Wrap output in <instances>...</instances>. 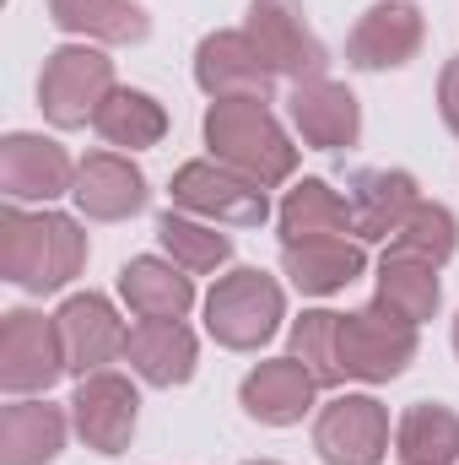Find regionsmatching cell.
<instances>
[{
	"label": "cell",
	"instance_id": "obj_33",
	"mask_svg": "<svg viewBox=\"0 0 459 465\" xmlns=\"http://www.w3.org/2000/svg\"><path fill=\"white\" fill-rule=\"evenodd\" d=\"M249 465H276V460H249Z\"/></svg>",
	"mask_w": 459,
	"mask_h": 465
},
{
	"label": "cell",
	"instance_id": "obj_26",
	"mask_svg": "<svg viewBox=\"0 0 459 465\" xmlns=\"http://www.w3.org/2000/svg\"><path fill=\"white\" fill-rule=\"evenodd\" d=\"M395 455L405 465H454L459 460V417L449 406H411L395 433Z\"/></svg>",
	"mask_w": 459,
	"mask_h": 465
},
{
	"label": "cell",
	"instance_id": "obj_6",
	"mask_svg": "<svg viewBox=\"0 0 459 465\" xmlns=\"http://www.w3.org/2000/svg\"><path fill=\"white\" fill-rule=\"evenodd\" d=\"M411 357H416V325L405 314H395L389 303H367L356 314H341V373L346 379L384 384V379L405 373Z\"/></svg>",
	"mask_w": 459,
	"mask_h": 465
},
{
	"label": "cell",
	"instance_id": "obj_19",
	"mask_svg": "<svg viewBox=\"0 0 459 465\" xmlns=\"http://www.w3.org/2000/svg\"><path fill=\"white\" fill-rule=\"evenodd\" d=\"M362 265H367L362 243H346V238H298V243H281V271L308 298H330V292L351 287L362 276Z\"/></svg>",
	"mask_w": 459,
	"mask_h": 465
},
{
	"label": "cell",
	"instance_id": "obj_4",
	"mask_svg": "<svg viewBox=\"0 0 459 465\" xmlns=\"http://www.w3.org/2000/svg\"><path fill=\"white\" fill-rule=\"evenodd\" d=\"M173 206L200 217V223H228V228H259L270 217V201H265V184L243 179L238 168L206 157V163H184L173 173Z\"/></svg>",
	"mask_w": 459,
	"mask_h": 465
},
{
	"label": "cell",
	"instance_id": "obj_13",
	"mask_svg": "<svg viewBox=\"0 0 459 465\" xmlns=\"http://www.w3.org/2000/svg\"><path fill=\"white\" fill-rule=\"evenodd\" d=\"M195 82L211 98H265L276 87V71L249 33H211L195 49Z\"/></svg>",
	"mask_w": 459,
	"mask_h": 465
},
{
	"label": "cell",
	"instance_id": "obj_16",
	"mask_svg": "<svg viewBox=\"0 0 459 465\" xmlns=\"http://www.w3.org/2000/svg\"><path fill=\"white\" fill-rule=\"evenodd\" d=\"M71 195H76L82 217H93V223H124V217H135L146 206V173L130 157H119V152H93V157H82Z\"/></svg>",
	"mask_w": 459,
	"mask_h": 465
},
{
	"label": "cell",
	"instance_id": "obj_12",
	"mask_svg": "<svg viewBox=\"0 0 459 465\" xmlns=\"http://www.w3.org/2000/svg\"><path fill=\"white\" fill-rule=\"evenodd\" d=\"M76 168L82 163H71V152L49 135L16 130L0 141V190L11 201H54L65 190H76Z\"/></svg>",
	"mask_w": 459,
	"mask_h": 465
},
{
	"label": "cell",
	"instance_id": "obj_25",
	"mask_svg": "<svg viewBox=\"0 0 459 465\" xmlns=\"http://www.w3.org/2000/svg\"><path fill=\"white\" fill-rule=\"evenodd\" d=\"M341 232H351V206H346L325 179H303L281 201V243H298V238H341Z\"/></svg>",
	"mask_w": 459,
	"mask_h": 465
},
{
	"label": "cell",
	"instance_id": "obj_32",
	"mask_svg": "<svg viewBox=\"0 0 459 465\" xmlns=\"http://www.w3.org/2000/svg\"><path fill=\"white\" fill-rule=\"evenodd\" d=\"M454 351H459V320H454Z\"/></svg>",
	"mask_w": 459,
	"mask_h": 465
},
{
	"label": "cell",
	"instance_id": "obj_17",
	"mask_svg": "<svg viewBox=\"0 0 459 465\" xmlns=\"http://www.w3.org/2000/svg\"><path fill=\"white\" fill-rule=\"evenodd\" d=\"M287 114L298 124V135L319 152H341L356 141L362 130V109L356 98L346 93L341 82L319 76V82H292V98H287Z\"/></svg>",
	"mask_w": 459,
	"mask_h": 465
},
{
	"label": "cell",
	"instance_id": "obj_24",
	"mask_svg": "<svg viewBox=\"0 0 459 465\" xmlns=\"http://www.w3.org/2000/svg\"><path fill=\"white\" fill-rule=\"evenodd\" d=\"M93 130L109 141V146H124V152H141V146H157L162 130H168V114L151 93H135V87H114L103 98V109L93 119Z\"/></svg>",
	"mask_w": 459,
	"mask_h": 465
},
{
	"label": "cell",
	"instance_id": "obj_8",
	"mask_svg": "<svg viewBox=\"0 0 459 465\" xmlns=\"http://www.w3.org/2000/svg\"><path fill=\"white\" fill-rule=\"evenodd\" d=\"M60 373H65V347H60L54 320L33 309H11L0 320V390L33 395V390H49Z\"/></svg>",
	"mask_w": 459,
	"mask_h": 465
},
{
	"label": "cell",
	"instance_id": "obj_27",
	"mask_svg": "<svg viewBox=\"0 0 459 465\" xmlns=\"http://www.w3.org/2000/svg\"><path fill=\"white\" fill-rule=\"evenodd\" d=\"M438 265H427V260H411V254H389L384 265H378V303H389L395 314H405L411 325H422V320H433L438 314V303H444V287H438V276H433Z\"/></svg>",
	"mask_w": 459,
	"mask_h": 465
},
{
	"label": "cell",
	"instance_id": "obj_5",
	"mask_svg": "<svg viewBox=\"0 0 459 465\" xmlns=\"http://www.w3.org/2000/svg\"><path fill=\"white\" fill-rule=\"evenodd\" d=\"M114 93V60L87 49V44H65L44 60V82H38V104L60 130L93 124L103 98Z\"/></svg>",
	"mask_w": 459,
	"mask_h": 465
},
{
	"label": "cell",
	"instance_id": "obj_28",
	"mask_svg": "<svg viewBox=\"0 0 459 465\" xmlns=\"http://www.w3.org/2000/svg\"><path fill=\"white\" fill-rule=\"evenodd\" d=\"M157 238H162V249L173 254V265H184V271H217V265L232 260L228 232H217V223H200V217H190V212H168V217L157 223Z\"/></svg>",
	"mask_w": 459,
	"mask_h": 465
},
{
	"label": "cell",
	"instance_id": "obj_31",
	"mask_svg": "<svg viewBox=\"0 0 459 465\" xmlns=\"http://www.w3.org/2000/svg\"><path fill=\"white\" fill-rule=\"evenodd\" d=\"M438 109H444V124L459 135V54L444 65V76H438Z\"/></svg>",
	"mask_w": 459,
	"mask_h": 465
},
{
	"label": "cell",
	"instance_id": "obj_20",
	"mask_svg": "<svg viewBox=\"0 0 459 465\" xmlns=\"http://www.w3.org/2000/svg\"><path fill=\"white\" fill-rule=\"evenodd\" d=\"M124 357L146 384L173 390L195 373V336H190L184 320H141L124 341Z\"/></svg>",
	"mask_w": 459,
	"mask_h": 465
},
{
	"label": "cell",
	"instance_id": "obj_10",
	"mask_svg": "<svg viewBox=\"0 0 459 465\" xmlns=\"http://www.w3.org/2000/svg\"><path fill=\"white\" fill-rule=\"evenodd\" d=\"M314 450L330 465H378L389 450V417L373 395H336L314 422Z\"/></svg>",
	"mask_w": 459,
	"mask_h": 465
},
{
	"label": "cell",
	"instance_id": "obj_29",
	"mask_svg": "<svg viewBox=\"0 0 459 465\" xmlns=\"http://www.w3.org/2000/svg\"><path fill=\"white\" fill-rule=\"evenodd\" d=\"M292 357L319 379V390L341 384V314L330 309H308L298 325H292Z\"/></svg>",
	"mask_w": 459,
	"mask_h": 465
},
{
	"label": "cell",
	"instance_id": "obj_7",
	"mask_svg": "<svg viewBox=\"0 0 459 465\" xmlns=\"http://www.w3.org/2000/svg\"><path fill=\"white\" fill-rule=\"evenodd\" d=\"M243 33L259 44L270 71L287 76V82H319L325 65H330L325 44L314 38V27L303 16V0H249V27Z\"/></svg>",
	"mask_w": 459,
	"mask_h": 465
},
{
	"label": "cell",
	"instance_id": "obj_15",
	"mask_svg": "<svg viewBox=\"0 0 459 465\" xmlns=\"http://www.w3.org/2000/svg\"><path fill=\"white\" fill-rule=\"evenodd\" d=\"M314 395H319V379H314L298 357H270V362H259V368L243 379V390H238L243 411H249L254 422H265V428H292V422H303V411L314 406Z\"/></svg>",
	"mask_w": 459,
	"mask_h": 465
},
{
	"label": "cell",
	"instance_id": "obj_23",
	"mask_svg": "<svg viewBox=\"0 0 459 465\" xmlns=\"http://www.w3.org/2000/svg\"><path fill=\"white\" fill-rule=\"evenodd\" d=\"M49 16L65 33H87L103 44H141L151 33L146 11L135 0H49Z\"/></svg>",
	"mask_w": 459,
	"mask_h": 465
},
{
	"label": "cell",
	"instance_id": "obj_1",
	"mask_svg": "<svg viewBox=\"0 0 459 465\" xmlns=\"http://www.w3.org/2000/svg\"><path fill=\"white\" fill-rule=\"evenodd\" d=\"M87 265V232L60 212H0V276L27 292H54Z\"/></svg>",
	"mask_w": 459,
	"mask_h": 465
},
{
	"label": "cell",
	"instance_id": "obj_21",
	"mask_svg": "<svg viewBox=\"0 0 459 465\" xmlns=\"http://www.w3.org/2000/svg\"><path fill=\"white\" fill-rule=\"evenodd\" d=\"M119 298L141 314V320H184L195 303V282L184 276V265L141 254L119 271Z\"/></svg>",
	"mask_w": 459,
	"mask_h": 465
},
{
	"label": "cell",
	"instance_id": "obj_14",
	"mask_svg": "<svg viewBox=\"0 0 459 465\" xmlns=\"http://www.w3.org/2000/svg\"><path fill=\"white\" fill-rule=\"evenodd\" d=\"M416 49H422V11L405 5V0H378L351 27L346 60L356 71H395V65L416 60Z\"/></svg>",
	"mask_w": 459,
	"mask_h": 465
},
{
	"label": "cell",
	"instance_id": "obj_11",
	"mask_svg": "<svg viewBox=\"0 0 459 465\" xmlns=\"http://www.w3.org/2000/svg\"><path fill=\"white\" fill-rule=\"evenodd\" d=\"M54 331H60V347H65V373H82V379L87 373H103L119 351H124V341H130V331L119 325L114 303L98 298V292L65 298L60 314H54Z\"/></svg>",
	"mask_w": 459,
	"mask_h": 465
},
{
	"label": "cell",
	"instance_id": "obj_30",
	"mask_svg": "<svg viewBox=\"0 0 459 465\" xmlns=\"http://www.w3.org/2000/svg\"><path fill=\"white\" fill-rule=\"evenodd\" d=\"M395 254H411V260H427V265H444L459 243V223L449 206H433V201H416V212L400 223V232L389 238Z\"/></svg>",
	"mask_w": 459,
	"mask_h": 465
},
{
	"label": "cell",
	"instance_id": "obj_3",
	"mask_svg": "<svg viewBox=\"0 0 459 465\" xmlns=\"http://www.w3.org/2000/svg\"><path fill=\"white\" fill-rule=\"evenodd\" d=\"M281 309H287V298L265 271H232L206 298V331L232 351H254L276 336Z\"/></svg>",
	"mask_w": 459,
	"mask_h": 465
},
{
	"label": "cell",
	"instance_id": "obj_2",
	"mask_svg": "<svg viewBox=\"0 0 459 465\" xmlns=\"http://www.w3.org/2000/svg\"><path fill=\"white\" fill-rule=\"evenodd\" d=\"M206 146L217 163L238 168L254 184H281L298 168V146L287 141V130L270 119L265 98H211L206 109Z\"/></svg>",
	"mask_w": 459,
	"mask_h": 465
},
{
	"label": "cell",
	"instance_id": "obj_9",
	"mask_svg": "<svg viewBox=\"0 0 459 465\" xmlns=\"http://www.w3.org/2000/svg\"><path fill=\"white\" fill-rule=\"evenodd\" d=\"M135 417H141V395L124 373H87L71 395V422L87 439V450L98 455H124L135 439Z\"/></svg>",
	"mask_w": 459,
	"mask_h": 465
},
{
	"label": "cell",
	"instance_id": "obj_18",
	"mask_svg": "<svg viewBox=\"0 0 459 465\" xmlns=\"http://www.w3.org/2000/svg\"><path fill=\"white\" fill-rule=\"evenodd\" d=\"M416 179L411 173H400V168H362L356 179H351V195H346V206H351V232L356 238H395L400 223L416 212Z\"/></svg>",
	"mask_w": 459,
	"mask_h": 465
},
{
	"label": "cell",
	"instance_id": "obj_22",
	"mask_svg": "<svg viewBox=\"0 0 459 465\" xmlns=\"http://www.w3.org/2000/svg\"><path fill=\"white\" fill-rule=\"evenodd\" d=\"M65 450V411L49 401H11L0 411V460L49 465Z\"/></svg>",
	"mask_w": 459,
	"mask_h": 465
}]
</instances>
